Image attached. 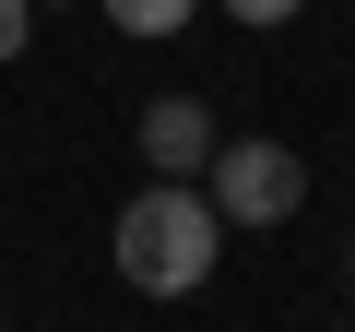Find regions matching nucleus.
Returning a JSON list of instances; mask_svg holds the SVG:
<instances>
[{
	"label": "nucleus",
	"mask_w": 355,
	"mask_h": 332,
	"mask_svg": "<svg viewBox=\"0 0 355 332\" xmlns=\"http://www.w3.org/2000/svg\"><path fill=\"white\" fill-rule=\"evenodd\" d=\"M119 285L130 297H190V285H214V261H225V214H214V190L202 179H154V190H130L119 202Z\"/></svg>",
	"instance_id": "f257e3e1"
},
{
	"label": "nucleus",
	"mask_w": 355,
	"mask_h": 332,
	"mask_svg": "<svg viewBox=\"0 0 355 332\" xmlns=\"http://www.w3.org/2000/svg\"><path fill=\"white\" fill-rule=\"evenodd\" d=\"M36 13H60V0H36Z\"/></svg>",
	"instance_id": "0eeeda50"
},
{
	"label": "nucleus",
	"mask_w": 355,
	"mask_h": 332,
	"mask_svg": "<svg viewBox=\"0 0 355 332\" xmlns=\"http://www.w3.org/2000/svg\"><path fill=\"white\" fill-rule=\"evenodd\" d=\"M130 142H142V166H154V179H202L225 131H214V107H202V95H154Z\"/></svg>",
	"instance_id": "7ed1b4c3"
},
{
	"label": "nucleus",
	"mask_w": 355,
	"mask_h": 332,
	"mask_svg": "<svg viewBox=\"0 0 355 332\" xmlns=\"http://www.w3.org/2000/svg\"><path fill=\"white\" fill-rule=\"evenodd\" d=\"M95 13H107L119 36H190V13H202V0H95Z\"/></svg>",
	"instance_id": "20e7f679"
},
{
	"label": "nucleus",
	"mask_w": 355,
	"mask_h": 332,
	"mask_svg": "<svg viewBox=\"0 0 355 332\" xmlns=\"http://www.w3.org/2000/svg\"><path fill=\"white\" fill-rule=\"evenodd\" d=\"M24 36H36V0H0V60H24Z\"/></svg>",
	"instance_id": "39448f33"
},
{
	"label": "nucleus",
	"mask_w": 355,
	"mask_h": 332,
	"mask_svg": "<svg viewBox=\"0 0 355 332\" xmlns=\"http://www.w3.org/2000/svg\"><path fill=\"white\" fill-rule=\"evenodd\" d=\"M225 13H237V24H296L308 0H225Z\"/></svg>",
	"instance_id": "423d86ee"
},
{
	"label": "nucleus",
	"mask_w": 355,
	"mask_h": 332,
	"mask_svg": "<svg viewBox=\"0 0 355 332\" xmlns=\"http://www.w3.org/2000/svg\"><path fill=\"white\" fill-rule=\"evenodd\" d=\"M202 179H214V214H225V226H284V214L308 202V154L249 131V142H214Z\"/></svg>",
	"instance_id": "f03ea898"
}]
</instances>
